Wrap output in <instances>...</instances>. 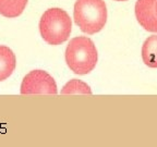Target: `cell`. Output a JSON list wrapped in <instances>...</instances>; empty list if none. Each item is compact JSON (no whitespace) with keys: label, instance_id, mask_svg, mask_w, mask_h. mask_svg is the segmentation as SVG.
Wrapping results in <instances>:
<instances>
[{"label":"cell","instance_id":"6da1fadb","mask_svg":"<svg viewBox=\"0 0 157 147\" xmlns=\"http://www.w3.org/2000/svg\"><path fill=\"white\" fill-rule=\"evenodd\" d=\"M97 50L91 38L74 37L66 49V62L75 74H88L97 63Z\"/></svg>","mask_w":157,"mask_h":147},{"label":"cell","instance_id":"7a4b0ae2","mask_svg":"<svg viewBox=\"0 0 157 147\" xmlns=\"http://www.w3.org/2000/svg\"><path fill=\"white\" fill-rule=\"evenodd\" d=\"M73 19L82 32L95 34L103 29L107 21V8L104 0H76Z\"/></svg>","mask_w":157,"mask_h":147},{"label":"cell","instance_id":"3957f363","mask_svg":"<svg viewBox=\"0 0 157 147\" xmlns=\"http://www.w3.org/2000/svg\"><path fill=\"white\" fill-rule=\"evenodd\" d=\"M72 21L68 13L59 8L47 10L39 21V32L49 45H60L71 34Z\"/></svg>","mask_w":157,"mask_h":147},{"label":"cell","instance_id":"277c9868","mask_svg":"<svg viewBox=\"0 0 157 147\" xmlns=\"http://www.w3.org/2000/svg\"><path fill=\"white\" fill-rule=\"evenodd\" d=\"M58 93L54 77L46 71L34 70L24 76L21 84V94H56Z\"/></svg>","mask_w":157,"mask_h":147},{"label":"cell","instance_id":"5b68a950","mask_svg":"<svg viewBox=\"0 0 157 147\" xmlns=\"http://www.w3.org/2000/svg\"><path fill=\"white\" fill-rule=\"evenodd\" d=\"M156 0H137L135 3V17L146 31L157 33Z\"/></svg>","mask_w":157,"mask_h":147},{"label":"cell","instance_id":"8992f818","mask_svg":"<svg viewBox=\"0 0 157 147\" xmlns=\"http://www.w3.org/2000/svg\"><path fill=\"white\" fill-rule=\"evenodd\" d=\"M17 59L9 47L0 45V82L5 81L13 73Z\"/></svg>","mask_w":157,"mask_h":147},{"label":"cell","instance_id":"52a82bcc","mask_svg":"<svg viewBox=\"0 0 157 147\" xmlns=\"http://www.w3.org/2000/svg\"><path fill=\"white\" fill-rule=\"evenodd\" d=\"M27 0H0V14L5 17H17L22 14Z\"/></svg>","mask_w":157,"mask_h":147},{"label":"cell","instance_id":"ba28073f","mask_svg":"<svg viewBox=\"0 0 157 147\" xmlns=\"http://www.w3.org/2000/svg\"><path fill=\"white\" fill-rule=\"evenodd\" d=\"M143 62L150 68H157V35L146 38L142 47Z\"/></svg>","mask_w":157,"mask_h":147},{"label":"cell","instance_id":"9c48e42d","mask_svg":"<svg viewBox=\"0 0 157 147\" xmlns=\"http://www.w3.org/2000/svg\"><path fill=\"white\" fill-rule=\"evenodd\" d=\"M61 94H64V95L66 94H88V95H91L92 91L91 87L86 83L74 78V80L69 81L63 86V88L61 89Z\"/></svg>","mask_w":157,"mask_h":147},{"label":"cell","instance_id":"30bf717a","mask_svg":"<svg viewBox=\"0 0 157 147\" xmlns=\"http://www.w3.org/2000/svg\"><path fill=\"white\" fill-rule=\"evenodd\" d=\"M155 7H156V14H157V0H156V5H155Z\"/></svg>","mask_w":157,"mask_h":147},{"label":"cell","instance_id":"8fae6325","mask_svg":"<svg viewBox=\"0 0 157 147\" xmlns=\"http://www.w3.org/2000/svg\"><path fill=\"white\" fill-rule=\"evenodd\" d=\"M116 1H127V0H116Z\"/></svg>","mask_w":157,"mask_h":147}]
</instances>
